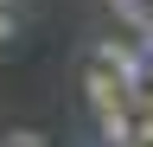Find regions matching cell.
I'll list each match as a JSON object with an SVG mask.
<instances>
[{
    "label": "cell",
    "mask_w": 153,
    "mask_h": 147,
    "mask_svg": "<svg viewBox=\"0 0 153 147\" xmlns=\"http://www.w3.org/2000/svg\"><path fill=\"white\" fill-rule=\"evenodd\" d=\"M83 96H89L96 115H108V109H134V102H128V90H121V77H115V70H102V64H89V70H83Z\"/></svg>",
    "instance_id": "obj_1"
},
{
    "label": "cell",
    "mask_w": 153,
    "mask_h": 147,
    "mask_svg": "<svg viewBox=\"0 0 153 147\" xmlns=\"http://www.w3.org/2000/svg\"><path fill=\"white\" fill-rule=\"evenodd\" d=\"M102 141L108 147H128L134 141V109H108V115H102Z\"/></svg>",
    "instance_id": "obj_2"
},
{
    "label": "cell",
    "mask_w": 153,
    "mask_h": 147,
    "mask_svg": "<svg viewBox=\"0 0 153 147\" xmlns=\"http://www.w3.org/2000/svg\"><path fill=\"white\" fill-rule=\"evenodd\" d=\"M7 147H45V141H38V134H26V128H13V134H7Z\"/></svg>",
    "instance_id": "obj_3"
},
{
    "label": "cell",
    "mask_w": 153,
    "mask_h": 147,
    "mask_svg": "<svg viewBox=\"0 0 153 147\" xmlns=\"http://www.w3.org/2000/svg\"><path fill=\"white\" fill-rule=\"evenodd\" d=\"M13 32H19V19H13V13H7V7H0V45H7V39H13Z\"/></svg>",
    "instance_id": "obj_4"
},
{
    "label": "cell",
    "mask_w": 153,
    "mask_h": 147,
    "mask_svg": "<svg viewBox=\"0 0 153 147\" xmlns=\"http://www.w3.org/2000/svg\"><path fill=\"white\" fill-rule=\"evenodd\" d=\"M0 7H7V13H13V7H19V0H0Z\"/></svg>",
    "instance_id": "obj_5"
},
{
    "label": "cell",
    "mask_w": 153,
    "mask_h": 147,
    "mask_svg": "<svg viewBox=\"0 0 153 147\" xmlns=\"http://www.w3.org/2000/svg\"><path fill=\"white\" fill-rule=\"evenodd\" d=\"M128 147H134V141H128Z\"/></svg>",
    "instance_id": "obj_6"
}]
</instances>
